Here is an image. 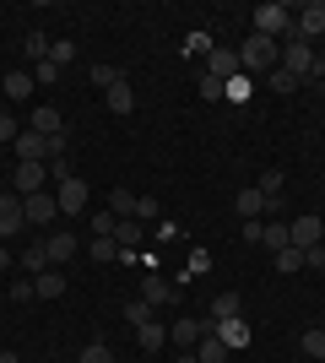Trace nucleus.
I'll return each instance as SVG.
<instances>
[{"label": "nucleus", "mask_w": 325, "mask_h": 363, "mask_svg": "<svg viewBox=\"0 0 325 363\" xmlns=\"http://www.w3.org/2000/svg\"><path fill=\"white\" fill-rule=\"evenodd\" d=\"M239 309H244V303H239V293H217L212 309H206V325H217V320H239Z\"/></svg>", "instance_id": "obj_19"}, {"label": "nucleus", "mask_w": 325, "mask_h": 363, "mask_svg": "<svg viewBox=\"0 0 325 363\" xmlns=\"http://www.w3.org/2000/svg\"><path fill=\"white\" fill-rule=\"evenodd\" d=\"M0 303H6V288H0Z\"/></svg>", "instance_id": "obj_48"}, {"label": "nucleus", "mask_w": 325, "mask_h": 363, "mask_svg": "<svg viewBox=\"0 0 325 363\" xmlns=\"http://www.w3.org/2000/svg\"><path fill=\"white\" fill-rule=\"evenodd\" d=\"M28 130H38V136H60L65 120H60V114H55L49 104H38V108H33V125H28Z\"/></svg>", "instance_id": "obj_20"}, {"label": "nucleus", "mask_w": 325, "mask_h": 363, "mask_svg": "<svg viewBox=\"0 0 325 363\" xmlns=\"http://www.w3.org/2000/svg\"><path fill=\"white\" fill-rule=\"evenodd\" d=\"M277 272L282 277H298V272H304V250H277Z\"/></svg>", "instance_id": "obj_29"}, {"label": "nucleus", "mask_w": 325, "mask_h": 363, "mask_svg": "<svg viewBox=\"0 0 325 363\" xmlns=\"http://www.w3.org/2000/svg\"><path fill=\"white\" fill-rule=\"evenodd\" d=\"M22 266H28L33 277H38V272H49V239H33L28 250H22Z\"/></svg>", "instance_id": "obj_24"}, {"label": "nucleus", "mask_w": 325, "mask_h": 363, "mask_svg": "<svg viewBox=\"0 0 325 363\" xmlns=\"http://www.w3.org/2000/svg\"><path fill=\"white\" fill-rule=\"evenodd\" d=\"M87 76H93V87H103V92H108V87H114V82H120L125 71H114V65H93Z\"/></svg>", "instance_id": "obj_34"}, {"label": "nucleus", "mask_w": 325, "mask_h": 363, "mask_svg": "<svg viewBox=\"0 0 325 363\" xmlns=\"http://www.w3.org/2000/svg\"><path fill=\"white\" fill-rule=\"evenodd\" d=\"M0 272H11V250L6 244H0Z\"/></svg>", "instance_id": "obj_44"}, {"label": "nucleus", "mask_w": 325, "mask_h": 363, "mask_svg": "<svg viewBox=\"0 0 325 363\" xmlns=\"http://www.w3.org/2000/svg\"><path fill=\"white\" fill-rule=\"evenodd\" d=\"M0 152H6V147H0Z\"/></svg>", "instance_id": "obj_50"}, {"label": "nucleus", "mask_w": 325, "mask_h": 363, "mask_svg": "<svg viewBox=\"0 0 325 363\" xmlns=\"http://www.w3.org/2000/svg\"><path fill=\"white\" fill-rule=\"evenodd\" d=\"M314 82H320V92H325V65H320V71H314Z\"/></svg>", "instance_id": "obj_47"}, {"label": "nucleus", "mask_w": 325, "mask_h": 363, "mask_svg": "<svg viewBox=\"0 0 325 363\" xmlns=\"http://www.w3.org/2000/svg\"><path fill=\"white\" fill-rule=\"evenodd\" d=\"M33 82L55 87V82H60V65H55V60H38V65H33Z\"/></svg>", "instance_id": "obj_36"}, {"label": "nucleus", "mask_w": 325, "mask_h": 363, "mask_svg": "<svg viewBox=\"0 0 325 363\" xmlns=\"http://www.w3.org/2000/svg\"><path fill=\"white\" fill-rule=\"evenodd\" d=\"M249 22H255V28L249 33H261V38H287V33H293V6H282V0H266V6H255V11H249Z\"/></svg>", "instance_id": "obj_2"}, {"label": "nucleus", "mask_w": 325, "mask_h": 363, "mask_svg": "<svg viewBox=\"0 0 325 363\" xmlns=\"http://www.w3.org/2000/svg\"><path fill=\"white\" fill-rule=\"evenodd\" d=\"M22 228H28L22 196H16V190H0V239H11V233H22Z\"/></svg>", "instance_id": "obj_10"}, {"label": "nucleus", "mask_w": 325, "mask_h": 363, "mask_svg": "<svg viewBox=\"0 0 325 363\" xmlns=\"http://www.w3.org/2000/svg\"><path fill=\"white\" fill-rule=\"evenodd\" d=\"M76 363H114V352H108V342H87L76 352Z\"/></svg>", "instance_id": "obj_32"}, {"label": "nucleus", "mask_w": 325, "mask_h": 363, "mask_svg": "<svg viewBox=\"0 0 325 363\" xmlns=\"http://www.w3.org/2000/svg\"><path fill=\"white\" fill-rule=\"evenodd\" d=\"M11 190H16V196L49 190V163H16V174H11Z\"/></svg>", "instance_id": "obj_8"}, {"label": "nucleus", "mask_w": 325, "mask_h": 363, "mask_svg": "<svg viewBox=\"0 0 325 363\" xmlns=\"http://www.w3.org/2000/svg\"><path fill=\"white\" fill-rule=\"evenodd\" d=\"M201 98H206V104L228 98V82H217V76H201Z\"/></svg>", "instance_id": "obj_39"}, {"label": "nucleus", "mask_w": 325, "mask_h": 363, "mask_svg": "<svg viewBox=\"0 0 325 363\" xmlns=\"http://www.w3.org/2000/svg\"><path fill=\"white\" fill-rule=\"evenodd\" d=\"M195 358L201 363H228V342L217 331H201V342H195Z\"/></svg>", "instance_id": "obj_14"}, {"label": "nucleus", "mask_w": 325, "mask_h": 363, "mask_svg": "<svg viewBox=\"0 0 325 363\" xmlns=\"http://www.w3.org/2000/svg\"><path fill=\"white\" fill-rule=\"evenodd\" d=\"M222 342H228V352H239V347H249V320H217L212 325Z\"/></svg>", "instance_id": "obj_12"}, {"label": "nucleus", "mask_w": 325, "mask_h": 363, "mask_svg": "<svg viewBox=\"0 0 325 363\" xmlns=\"http://www.w3.org/2000/svg\"><path fill=\"white\" fill-rule=\"evenodd\" d=\"M6 298H11V303H33V298H38V293H33V277H16L11 288H6Z\"/></svg>", "instance_id": "obj_33"}, {"label": "nucleus", "mask_w": 325, "mask_h": 363, "mask_svg": "<svg viewBox=\"0 0 325 363\" xmlns=\"http://www.w3.org/2000/svg\"><path fill=\"white\" fill-rule=\"evenodd\" d=\"M320 233H325V223L314 212H304V217H293L287 223V239H293V250H314L320 244Z\"/></svg>", "instance_id": "obj_9"}, {"label": "nucleus", "mask_w": 325, "mask_h": 363, "mask_svg": "<svg viewBox=\"0 0 325 363\" xmlns=\"http://www.w3.org/2000/svg\"><path fill=\"white\" fill-rule=\"evenodd\" d=\"M49 60H55V65L76 60V44H71V38H55V44H49Z\"/></svg>", "instance_id": "obj_35"}, {"label": "nucleus", "mask_w": 325, "mask_h": 363, "mask_svg": "<svg viewBox=\"0 0 325 363\" xmlns=\"http://www.w3.org/2000/svg\"><path fill=\"white\" fill-rule=\"evenodd\" d=\"M141 298L152 303V309H163V303H179V282H163V277H141Z\"/></svg>", "instance_id": "obj_11"}, {"label": "nucleus", "mask_w": 325, "mask_h": 363, "mask_svg": "<svg viewBox=\"0 0 325 363\" xmlns=\"http://www.w3.org/2000/svg\"><path fill=\"white\" fill-rule=\"evenodd\" d=\"M103 104L114 108L120 120H125V114H130V108H136V92H130V82H125V76H120V82H114V87L103 92Z\"/></svg>", "instance_id": "obj_15"}, {"label": "nucleus", "mask_w": 325, "mask_h": 363, "mask_svg": "<svg viewBox=\"0 0 325 363\" xmlns=\"http://www.w3.org/2000/svg\"><path fill=\"white\" fill-rule=\"evenodd\" d=\"M228 98H249V76H233V82H228Z\"/></svg>", "instance_id": "obj_43"}, {"label": "nucleus", "mask_w": 325, "mask_h": 363, "mask_svg": "<svg viewBox=\"0 0 325 363\" xmlns=\"http://www.w3.org/2000/svg\"><path fill=\"white\" fill-rule=\"evenodd\" d=\"M266 87H271V92H293V87H298V76H287V71L277 65V71L266 76Z\"/></svg>", "instance_id": "obj_38"}, {"label": "nucleus", "mask_w": 325, "mask_h": 363, "mask_svg": "<svg viewBox=\"0 0 325 363\" xmlns=\"http://www.w3.org/2000/svg\"><path fill=\"white\" fill-rule=\"evenodd\" d=\"M136 190H108V212H114V217H136Z\"/></svg>", "instance_id": "obj_26"}, {"label": "nucleus", "mask_w": 325, "mask_h": 363, "mask_svg": "<svg viewBox=\"0 0 325 363\" xmlns=\"http://www.w3.org/2000/svg\"><path fill=\"white\" fill-rule=\"evenodd\" d=\"M120 315L130 320V325H147V320H157V309H152V303H147V298H130V303H125V309H120Z\"/></svg>", "instance_id": "obj_27"}, {"label": "nucleus", "mask_w": 325, "mask_h": 363, "mask_svg": "<svg viewBox=\"0 0 325 363\" xmlns=\"http://www.w3.org/2000/svg\"><path fill=\"white\" fill-rule=\"evenodd\" d=\"M163 342H169L163 320H147V325H136V347H141V352H163Z\"/></svg>", "instance_id": "obj_17"}, {"label": "nucleus", "mask_w": 325, "mask_h": 363, "mask_svg": "<svg viewBox=\"0 0 325 363\" xmlns=\"http://www.w3.org/2000/svg\"><path fill=\"white\" fill-rule=\"evenodd\" d=\"M22 217H28V228H49L55 217H60L55 190H33V196H22Z\"/></svg>", "instance_id": "obj_4"}, {"label": "nucleus", "mask_w": 325, "mask_h": 363, "mask_svg": "<svg viewBox=\"0 0 325 363\" xmlns=\"http://www.w3.org/2000/svg\"><path fill=\"white\" fill-rule=\"evenodd\" d=\"M206 76H217V82H233V76H244V65H239V49L212 44V55H206Z\"/></svg>", "instance_id": "obj_7"}, {"label": "nucleus", "mask_w": 325, "mask_h": 363, "mask_svg": "<svg viewBox=\"0 0 325 363\" xmlns=\"http://www.w3.org/2000/svg\"><path fill=\"white\" fill-rule=\"evenodd\" d=\"M304 352H309L314 363H325V325H314V331H304Z\"/></svg>", "instance_id": "obj_31"}, {"label": "nucleus", "mask_w": 325, "mask_h": 363, "mask_svg": "<svg viewBox=\"0 0 325 363\" xmlns=\"http://www.w3.org/2000/svg\"><path fill=\"white\" fill-rule=\"evenodd\" d=\"M261 244L277 255V250H293V239H287V223L282 217H271V223H261Z\"/></svg>", "instance_id": "obj_18"}, {"label": "nucleus", "mask_w": 325, "mask_h": 363, "mask_svg": "<svg viewBox=\"0 0 325 363\" xmlns=\"http://www.w3.org/2000/svg\"><path fill=\"white\" fill-rule=\"evenodd\" d=\"M293 33L304 38V44L320 38V33H325V0H304V6H298V11H293Z\"/></svg>", "instance_id": "obj_5"}, {"label": "nucleus", "mask_w": 325, "mask_h": 363, "mask_svg": "<svg viewBox=\"0 0 325 363\" xmlns=\"http://www.w3.org/2000/svg\"><path fill=\"white\" fill-rule=\"evenodd\" d=\"M114 239H120V250H136V244L152 239V233H147V223H136V217H120V223H114Z\"/></svg>", "instance_id": "obj_16"}, {"label": "nucleus", "mask_w": 325, "mask_h": 363, "mask_svg": "<svg viewBox=\"0 0 325 363\" xmlns=\"http://www.w3.org/2000/svg\"><path fill=\"white\" fill-rule=\"evenodd\" d=\"M201 331H212V325H201V320H173V325H169V342H173V347H195Z\"/></svg>", "instance_id": "obj_13"}, {"label": "nucleus", "mask_w": 325, "mask_h": 363, "mask_svg": "<svg viewBox=\"0 0 325 363\" xmlns=\"http://www.w3.org/2000/svg\"><path fill=\"white\" fill-rule=\"evenodd\" d=\"M55 201H60V217H81L93 196H87V184H81L76 174H71V179H60V184H55Z\"/></svg>", "instance_id": "obj_6"}, {"label": "nucleus", "mask_w": 325, "mask_h": 363, "mask_svg": "<svg viewBox=\"0 0 325 363\" xmlns=\"http://www.w3.org/2000/svg\"><path fill=\"white\" fill-rule=\"evenodd\" d=\"M28 55H33V65H38V60H49V38H44L38 28L28 33Z\"/></svg>", "instance_id": "obj_37"}, {"label": "nucleus", "mask_w": 325, "mask_h": 363, "mask_svg": "<svg viewBox=\"0 0 325 363\" xmlns=\"http://www.w3.org/2000/svg\"><path fill=\"white\" fill-rule=\"evenodd\" d=\"M0 363H22V358H16V352H6V347H0Z\"/></svg>", "instance_id": "obj_45"}, {"label": "nucleus", "mask_w": 325, "mask_h": 363, "mask_svg": "<svg viewBox=\"0 0 325 363\" xmlns=\"http://www.w3.org/2000/svg\"><path fill=\"white\" fill-rule=\"evenodd\" d=\"M0 87H6V98H11V104H28V98H33V76H28V71H6V82H0Z\"/></svg>", "instance_id": "obj_22"}, {"label": "nucleus", "mask_w": 325, "mask_h": 363, "mask_svg": "<svg viewBox=\"0 0 325 363\" xmlns=\"http://www.w3.org/2000/svg\"><path fill=\"white\" fill-rule=\"evenodd\" d=\"M239 65H244V76H271L282 65V44H277V38L249 33L244 44H239Z\"/></svg>", "instance_id": "obj_1"}, {"label": "nucleus", "mask_w": 325, "mask_h": 363, "mask_svg": "<svg viewBox=\"0 0 325 363\" xmlns=\"http://www.w3.org/2000/svg\"><path fill=\"white\" fill-rule=\"evenodd\" d=\"M71 255H76V239L71 233H49V266H65Z\"/></svg>", "instance_id": "obj_25"}, {"label": "nucleus", "mask_w": 325, "mask_h": 363, "mask_svg": "<svg viewBox=\"0 0 325 363\" xmlns=\"http://www.w3.org/2000/svg\"><path fill=\"white\" fill-rule=\"evenodd\" d=\"M114 363H120V358H114Z\"/></svg>", "instance_id": "obj_49"}, {"label": "nucleus", "mask_w": 325, "mask_h": 363, "mask_svg": "<svg viewBox=\"0 0 325 363\" xmlns=\"http://www.w3.org/2000/svg\"><path fill=\"white\" fill-rule=\"evenodd\" d=\"M33 293H38V298H60V293H65L60 266H49V272H38V277H33Z\"/></svg>", "instance_id": "obj_21"}, {"label": "nucleus", "mask_w": 325, "mask_h": 363, "mask_svg": "<svg viewBox=\"0 0 325 363\" xmlns=\"http://www.w3.org/2000/svg\"><path fill=\"white\" fill-rule=\"evenodd\" d=\"M87 255H93L98 266H108V260L120 255V239H93V244H87Z\"/></svg>", "instance_id": "obj_30"}, {"label": "nucleus", "mask_w": 325, "mask_h": 363, "mask_svg": "<svg viewBox=\"0 0 325 363\" xmlns=\"http://www.w3.org/2000/svg\"><path fill=\"white\" fill-rule=\"evenodd\" d=\"M233 206H239V217H244V223H261L266 196H261V190H239V196H233Z\"/></svg>", "instance_id": "obj_23"}, {"label": "nucleus", "mask_w": 325, "mask_h": 363, "mask_svg": "<svg viewBox=\"0 0 325 363\" xmlns=\"http://www.w3.org/2000/svg\"><path fill=\"white\" fill-rule=\"evenodd\" d=\"M16 136H22V125H16L11 114H0V147H11Z\"/></svg>", "instance_id": "obj_40"}, {"label": "nucleus", "mask_w": 325, "mask_h": 363, "mask_svg": "<svg viewBox=\"0 0 325 363\" xmlns=\"http://www.w3.org/2000/svg\"><path fill=\"white\" fill-rule=\"evenodd\" d=\"M282 184H287V179H282V168H266L261 179H255V190H261V196L271 201V196H282Z\"/></svg>", "instance_id": "obj_28"}, {"label": "nucleus", "mask_w": 325, "mask_h": 363, "mask_svg": "<svg viewBox=\"0 0 325 363\" xmlns=\"http://www.w3.org/2000/svg\"><path fill=\"white\" fill-rule=\"evenodd\" d=\"M173 363H201V358H195V352H179V358H173Z\"/></svg>", "instance_id": "obj_46"}, {"label": "nucleus", "mask_w": 325, "mask_h": 363, "mask_svg": "<svg viewBox=\"0 0 325 363\" xmlns=\"http://www.w3.org/2000/svg\"><path fill=\"white\" fill-rule=\"evenodd\" d=\"M157 212H163V206H157V201H152V196H141V201H136V223H152V217H157Z\"/></svg>", "instance_id": "obj_41"}, {"label": "nucleus", "mask_w": 325, "mask_h": 363, "mask_svg": "<svg viewBox=\"0 0 325 363\" xmlns=\"http://www.w3.org/2000/svg\"><path fill=\"white\" fill-rule=\"evenodd\" d=\"M304 272H325V244H314V250H304Z\"/></svg>", "instance_id": "obj_42"}, {"label": "nucleus", "mask_w": 325, "mask_h": 363, "mask_svg": "<svg viewBox=\"0 0 325 363\" xmlns=\"http://www.w3.org/2000/svg\"><path fill=\"white\" fill-rule=\"evenodd\" d=\"M282 71L298 76V82H314V44H304L298 33L282 38Z\"/></svg>", "instance_id": "obj_3"}]
</instances>
